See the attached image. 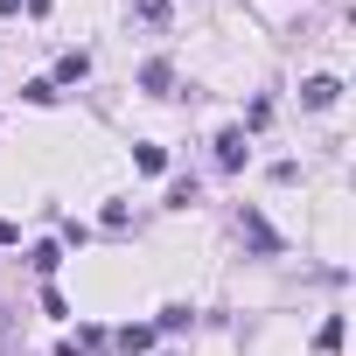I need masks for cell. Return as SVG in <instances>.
<instances>
[{"label":"cell","instance_id":"cell-10","mask_svg":"<svg viewBox=\"0 0 356 356\" xmlns=\"http://www.w3.org/2000/svg\"><path fill=\"white\" fill-rule=\"evenodd\" d=\"M22 98H29V105H56V84H49V77H35V84H22Z\"/></svg>","mask_w":356,"mask_h":356},{"label":"cell","instance_id":"cell-9","mask_svg":"<svg viewBox=\"0 0 356 356\" xmlns=\"http://www.w3.org/2000/svg\"><path fill=\"white\" fill-rule=\"evenodd\" d=\"M133 161H140V168H147V175H161V168H168V154H161V147H154V140H140V147H133Z\"/></svg>","mask_w":356,"mask_h":356},{"label":"cell","instance_id":"cell-11","mask_svg":"<svg viewBox=\"0 0 356 356\" xmlns=\"http://www.w3.org/2000/svg\"><path fill=\"white\" fill-rule=\"evenodd\" d=\"M161 328H168V335H175V328H189V307H161V321H154V335H161Z\"/></svg>","mask_w":356,"mask_h":356},{"label":"cell","instance_id":"cell-13","mask_svg":"<svg viewBox=\"0 0 356 356\" xmlns=\"http://www.w3.org/2000/svg\"><path fill=\"white\" fill-rule=\"evenodd\" d=\"M15 238H22V231H15V224H8V217H0V245H15Z\"/></svg>","mask_w":356,"mask_h":356},{"label":"cell","instance_id":"cell-12","mask_svg":"<svg viewBox=\"0 0 356 356\" xmlns=\"http://www.w3.org/2000/svg\"><path fill=\"white\" fill-rule=\"evenodd\" d=\"M140 8V22H168V0H133Z\"/></svg>","mask_w":356,"mask_h":356},{"label":"cell","instance_id":"cell-3","mask_svg":"<svg viewBox=\"0 0 356 356\" xmlns=\"http://www.w3.org/2000/svg\"><path fill=\"white\" fill-rule=\"evenodd\" d=\"M112 342H119L126 356H147V349H154V321H133V328H119Z\"/></svg>","mask_w":356,"mask_h":356},{"label":"cell","instance_id":"cell-1","mask_svg":"<svg viewBox=\"0 0 356 356\" xmlns=\"http://www.w3.org/2000/svg\"><path fill=\"white\" fill-rule=\"evenodd\" d=\"M335 98H342V84H335V77H307V84H300V105H307V112H328Z\"/></svg>","mask_w":356,"mask_h":356},{"label":"cell","instance_id":"cell-7","mask_svg":"<svg viewBox=\"0 0 356 356\" xmlns=\"http://www.w3.org/2000/svg\"><path fill=\"white\" fill-rule=\"evenodd\" d=\"M140 84H147V91H154V98H168V84H175V70H168V63H161V56H154V63H147V70H140Z\"/></svg>","mask_w":356,"mask_h":356},{"label":"cell","instance_id":"cell-8","mask_svg":"<svg viewBox=\"0 0 356 356\" xmlns=\"http://www.w3.org/2000/svg\"><path fill=\"white\" fill-rule=\"evenodd\" d=\"M314 349H321V356H335V349H342V314H328V321H321V335H314Z\"/></svg>","mask_w":356,"mask_h":356},{"label":"cell","instance_id":"cell-2","mask_svg":"<svg viewBox=\"0 0 356 356\" xmlns=\"http://www.w3.org/2000/svg\"><path fill=\"white\" fill-rule=\"evenodd\" d=\"M245 161V126H224L217 133V168H238Z\"/></svg>","mask_w":356,"mask_h":356},{"label":"cell","instance_id":"cell-5","mask_svg":"<svg viewBox=\"0 0 356 356\" xmlns=\"http://www.w3.org/2000/svg\"><path fill=\"white\" fill-rule=\"evenodd\" d=\"M29 266H35V273H42V280H49V273H56V266H63V245H56V238H42V245H35V252H29Z\"/></svg>","mask_w":356,"mask_h":356},{"label":"cell","instance_id":"cell-6","mask_svg":"<svg viewBox=\"0 0 356 356\" xmlns=\"http://www.w3.org/2000/svg\"><path fill=\"white\" fill-rule=\"evenodd\" d=\"M84 70H91V56H84V49H70V56H63V63H56V77H49V84H77V77H84Z\"/></svg>","mask_w":356,"mask_h":356},{"label":"cell","instance_id":"cell-14","mask_svg":"<svg viewBox=\"0 0 356 356\" xmlns=\"http://www.w3.org/2000/svg\"><path fill=\"white\" fill-rule=\"evenodd\" d=\"M15 8H22V0H0V15H15Z\"/></svg>","mask_w":356,"mask_h":356},{"label":"cell","instance_id":"cell-4","mask_svg":"<svg viewBox=\"0 0 356 356\" xmlns=\"http://www.w3.org/2000/svg\"><path fill=\"white\" fill-rule=\"evenodd\" d=\"M245 238H252L259 252H280V238H273V224H266L259 210H245Z\"/></svg>","mask_w":356,"mask_h":356},{"label":"cell","instance_id":"cell-15","mask_svg":"<svg viewBox=\"0 0 356 356\" xmlns=\"http://www.w3.org/2000/svg\"><path fill=\"white\" fill-rule=\"evenodd\" d=\"M8 328H15V321H8V307H0V335H8Z\"/></svg>","mask_w":356,"mask_h":356}]
</instances>
